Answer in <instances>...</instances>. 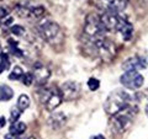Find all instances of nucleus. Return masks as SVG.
<instances>
[{"label": "nucleus", "mask_w": 148, "mask_h": 139, "mask_svg": "<svg viewBox=\"0 0 148 139\" xmlns=\"http://www.w3.org/2000/svg\"><path fill=\"white\" fill-rule=\"evenodd\" d=\"M91 139H105V137L104 136H94V137H91Z\"/></svg>", "instance_id": "28"}, {"label": "nucleus", "mask_w": 148, "mask_h": 139, "mask_svg": "<svg viewBox=\"0 0 148 139\" xmlns=\"http://www.w3.org/2000/svg\"><path fill=\"white\" fill-rule=\"evenodd\" d=\"M136 113H137V106L135 104L130 105L126 108L121 110L120 112L115 113L112 116V118H111V124H112L115 132H117V133L126 132L131 127Z\"/></svg>", "instance_id": "3"}, {"label": "nucleus", "mask_w": 148, "mask_h": 139, "mask_svg": "<svg viewBox=\"0 0 148 139\" xmlns=\"http://www.w3.org/2000/svg\"><path fill=\"white\" fill-rule=\"evenodd\" d=\"M146 62L145 59H142L140 57H135V58H130L127 59L126 62L122 64V69L125 72H128V70H141V69H145L146 68Z\"/></svg>", "instance_id": "13"}, {"label": "nucleus", "mask_w": 148, "mask_h": 139, "mask_svg": "<svg viewBox=\"0 0 148 139\" xmlns=\"http://www.w3.org/2000/svg\"><path fill=\"white\" fill-rule=\"evenodd\" d=\"M67 122V116L63 112H53L52 114L48 117V126L53 129V131H58L61 129Z\"/></svg>", "instance_id": "12"}, {"label": "nucleus", "mask_w": 148, "mask_h": 139, "mask_svg": "<svg viewBox=\"0 0 148 139\" xmlns=\"http://www.w3.org/2000/svg\"><path fill=\"white\" fill-rule=\"evenodd\" d=\"M11 33L15 35V36H18V37H22V36L26 35V30L20 25H15V26L11 27Z\"/></svg>", "instance_id": "20"}, {"label": "nucleus", "mask_w": 148, "mask_h": 139, "mask_svg": "<svg viewBox=\"0 0 148 139\" xmlns=\"http://www.w3.org/2000/svg\"><path fill=\"white\" fill-rule=\"evenodd\" d=\"M0 1H1V0H0Z\"/></svg>", "instance_id": "32"}, {"label": "nucleus", "mask_w": 148, "mask_h": 139, "mask_svg": "<svg viewBox=\"0 0 148 139\" xmlns=\"http://www.w3.org/2000/svg\"><path fill=\"white\" fill-rule=\"evenodd\" d=\"M37 30H38V33L42 37V40L46 41L47 43L52 46H59L63 43L64 41L63 31L59 27V25L56 24V22L51 20H43L38 24Z\"/></svg>", "instance_id": "2"}, {"label": "nucleus", "mask_w": 148, "mask_h": 139, "mask_svg": "<svg viewBox=\"0 0 148 139\" xmlns=\"http://www.w3.org/2000/svg\"><path fill=\"white\" fill-rule=\"evenodd\" d=\"M27 139H36L35 137H30V138H27Z\"/></svg>", "instance_id": "31"}, {"label": "nucleus", "mask_w": 148, "mask_h": 139, "mask_svg": "<svg viewBox=\"0 0 148 139\" xmlns=\"http://www.w3.org/2000/svg\"><path fill=\"white\" fill-rule=\"evenodd\" d=\"M32 4L30 3H18L14 9L15 14L21 17V18H31V12H32Z\"/></svg>", "instance_id": "14"}, {"label": "nucleus", "mask_w": 148, "mask_h": 139, "mask_svg": "<svg viewBox=\"0 0 148 139\" xmlns=\"http://www.w3.org/2000/svg\"><path fill=\"white\" fill-rule=\"evenodd\" d=\"M30 97L25 95V94H22L18 96V100H17V108L21 111V112H24L25 110L29 108V106H30Z\"/></svg>", "instance_id": "16"}, {"label": "nucleus", "mask_w": 148, "mask_h": 139, "mask_svg": "<svg viewBox=\"0 0 148 139\" xmlns=\"http://www.w3.org/2000/svg\"><path fill=\"white\" fill-rule=\"evenodd\" d=\"M14 96V91L10 86L5 84H0V101H9Z\"/></svg>", "instance_id": "15"}, {"label": "nucleus", "mask_w": 148, "mask_h": 139, "mask_svg": "<svg viewBox=\"0 0 148 139\" xmlns=\"http://www.w3.org/2000/svg\"><path fill=\"white\" fill-rule=\"evenodd\" d=\"M88 87L91 90V91H96L100 87V81L95 78H90L88 80Z\"/></svg>", "instance_id": "21"}, {"label": "nucleus", "mask_w": 148, "mask_h": 139, "mask_svg": "<svg viewBox=\"0 0 148 139\" xmlns=\"http://www.w3.org/2000/svg\"><path fill=\"white\" fill-rule=\"evenodd\" d=\"M21 111L20 110H18L17 107L15 108V107H14V108H11V112H10V121L14 123V122H17L18 121V118H20V116H21Z\"/></svg>", "instance_id": "22"}, {"label": "nucleus", "mask_w": 148, "mask_h": 139, "mask_svg": "<svg viewBox=\"0 0 148 139\" xmlns=\"http://www.w3.org/2000/svg\"><path fill=\"white\" fill-rule=\"evenodd\" d=\"M32 75H34L35 84L38 85V86H42L48 81V79L51 76V72L48 70V68H46L45 65H42V64L37 63L34 67V73H32Z\"/></svg>", "instance_id": "10"}, {"label": "nucleus", "mask_w": 148, "mask_h": 139, "mask_svg": "<svg viewBox=\"0 0 148 139\" xmlns=\"http://www.w3.org/2000/svg\"><path fill=\"white\" fill-rule=\"evenodd\" d=\"M133 104H135L133 96L130 92L125 90H115L114 92H111L109 95L104 107L109 114L114 116L115 113L120 112L121 110L126 108L127 106L133 105Z\"/></svg>", "instance_id": "1"}, {"label": "nucleus", "mask_w": 148, "mask_h": 139, "mask_svg": "<svg viewBox=\"0 0 148 139\" xmlns=\"http://www.w3.org/2000/svg\"><path fill=\"white\" fill-rule=\"evenodd\" d=\"M146 114L148 116V104H147V106H146Z\"/></svg>", "instance_id": "30"}, {"label": "nucleus", "mask_w": 148, "mask_h": 139, "mask_svg": "<svg viewBox=\"0 0 148 139\" xmlns=\"http://www.w3.org/2000/svg\"><path fill=\"white\" fill-rule=\"evenodd\" d=\"M5 139H20V136L14 134V133H8L5 136Z\"/></svg>", "instance_id": "25"}, {"label": "nucleus", "mask_w": 148, "mask_h": 139, "mask_svg": "<svg viewBox=\"0 0 148 139\" xmlns=\"http://www.w3.org/2000/svg\"><path fill=\"white\" fill-rule=\"evenodd\" d=\"M12 24V17H6V18H4V26H9V25H11Z\"/></svg>", "instance_id": "26"}, {"label": "nucleus", "mask_w": 148, "mask_h": 139, "mask_svg": "<svg viewBox=\"0 0 148 139\" xmlns=\"http://www.w3.org/2000/svg\"><path fill=\"white\" fill-rule=\"evenodd\" d=\"M5 124H6V119H5V117H0V129L5 127Z\"/></svg>", "instance_id": "27"}, {"label": "nucleus", "mask_w": 148, "mask_h": 139, "mask_svg": "<svg viewBox=\"0 0 148 139\" xmlns=\"http://www.w3.org/2000/svg\"><path fill=\"white\" fill-rule=\"evenodd\" d=\"M105 27L100 20V16L96 14H90L86 16L85 25H84V33L89 38V41H95L99 38H103L106 33Z\"/></svg>", "instance_id": "4"}, {"label": "nucleus", "mask_w": 148, "mask_h": 139, "mask_svg": "<svg viewBox=\"0 0 148 139\" xmlns=\"http://www.w3.org/2000/svg\"><path fill=\"white\" fill-rule=\"evenodd\" d=\"M120 81H121V84L125 87H127V89L136 90V89H140L143 85L145 78H143L142 74H140L136 70H128V72H125L121 75Z\"/></svg>", "instance_id": "8"}, {"label": "nucleus", "mask_w": 148, "mask_h": 139, "mask_svg": "<svg viewBox=\"0 0 148 139\" xmlns=\"http://www.w3.org/2000/svg\"><path fill=\"white\" fill-rule=\"evenodd\" d=\"M10 68V61H9V55L8 54H4L0 57V74L4 73L5 70Z\"/></svg>", "instance_id": "19"}, {"label": "nucleus", "mask_w": 148, "mask_h": 139, "mask_svg": "<svg viewBox=\"0 0 148 139\" xmlns=\"http://www.w3.org/2000/svg\"><path fill=\"white\" fill-rule=\"evenodd\" d=\"M38 97L46 110L49 112H53L63 101L61 91L57 89H42L38 92Z\"/></svg>", "instance_id": "6"}, {"label": "nucleus", "mask_w": 148, "mask_h": 139, "mask_svg": "<svg viewBox=\"0 0 148 139\" xmlns=\"http://www.w3.org/2000/svg\"><path fill=\"white\" fill-rule=\"evenodd\" d=\"M26 131V124L24 122H14L11 123L10 126V133H14V134H17V136H20V134H22Z\"/></svg>", "instance_id": "17"}, {"label": "nucleus", "mask_w": 148, "mask_h": 139, "mask_svg": "<svg viewBox=\"0 0 148 139\" xmlns=\"http://www.w3.org/2000/svg\"><path fill=\"white\" fill-rule=\"evenodd\" d=\"M61 95L62 99L66 101L75 100L80 94V86L75 81H66L61 86Z\"/></svg>", "instance_id": "9"}, {"label": "nucleus", "mask_w": 148, "mask_h": 139, "mask_svg": "<svg viewBox=\"0 0 148 139\" xmlns=\"http://www.w3.org/2000/svg\"><path fill=\"white\" fill-rule=\"evenodd\" d=\"M99 5L104 11L120 12L127 6V0H99Z\"/></svg>", "instance_id": "11"}, {"label": "nucleus", "mask_w": 148, "mask_h": 139, "mask_svg": "<svg viewBox=\"0 0 148 139\" xmlns=\"http://www.w3.org/2000/svg\"><path fill=\"white\" fill-rule=\"evenodd\" d=\"M21 80H22V84L24 85L30 86V85H32V82H34V75H32V73H25Z\"/></svg>", "instance_id": "23"}, {"label": "nucleus", "mask_w": 148, "mask_h": 139, "mask_svg": "<svg viewBox=\"0 0 148 139\" xmlns=\"http://www.w3.org/2000/svg\"><path fill=\"white\" fill-rule=\"evenodd\" d=\"M3 55V48H1V46H0V57Z\"/></svg>", "instance_id": "29"}, {"label": "nucleus", "mask_w": 148, "mask_h": 139, "mask_svg": "<svg viewBox=\"0 0 148 139\" xmlns=\"http://www.w3.org/2000/svg\"><path fill=\"white\" fill-rule=\"evenodd\" d=\"M10 15V11H9L8 6H1L0 7V18H6Z\"/></svg>", "instance_id": "24"}, {"label": "nucleus", "mask_w": 148, "mask_h": 139, "mask_svg": "<svg viewBox=\"0 0 148 139\" xmlns=\"http://www.w3.org/2000/svg\"><path fill=\"white\" fill-rule=\"evenodd\" d=\"M24 74L25 73H24V70H22V68L16 65V67L12 68L11 73L9 74V79H10V80H21L22 76H24Z\"/></svg>", "instance_id": "18"}, {"label": "nucleus", "mask_w": 148, "mask_h": 139, "mask_svg": "<svg viewBox=\"0 0 148 139\" xmlns=\"http://www.w3.org/2000/svg\"><path fill=\"white\" fill-rule=\"evenodd\" d=\"M89 44H90V49L92 50V53L100 57L105 62H110L114 58L115 53H116L115 44L110 40H106L104 37L99 40H95V41H90Z\"/></svg>", "instance_id": "5"}, {"label": "nucleus", "mask_w": 148, "mask_h": 139, "mask_svg": "<svg viewBox=\"0 0 148 139\" xmlns=\"http://www.w3.org/2000/svg\"><path fill=\"white\" fill-rule=\"evenodd\" d=\"M100 20L108 32H120V30L125 25V22L127 21L119 12L111 11H104V14L100 16Z\"/></svg>", "instance_id": "7"}]
</instances>
